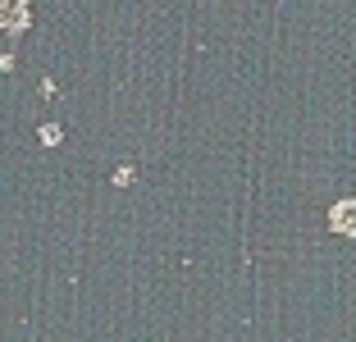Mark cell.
<instances>
[{
    "instance_id": "3957f363",
    "label": "cell",
    "mask_w": 356,
    "mask_h": 342,
    "mask_svg": "<svg viewBox=\"0 0 356 342\" xmlns=\"http://www.w3.org/2000/svg\"><path fill=\"white\" fill-rule=\"evenodd\" d=\"M115 183H119V187L133 183V165H119V169H115Z\"/></svg>"
},
{
    "instance_id": "6da1fadb",
    "label": "cell",
    "mask_w": 356,
    "mask_h": 342,
    "mask_svg": "<svg viewBox=\"0 0 356 342\" xmlns=\"http://www.w3.org/2000/svg\"><path fill=\"white\" fill-rule=\"evenodd\" d=\"M329 228H334V233H347V238H356V201H338V206L329 210Z\"/></svg>"
},
{
    "instance_id": "277c9868",
    "label": "cell",
    "mask_w": 356,
    "mask_h": 342,
    "mask_svg": "<svg viewBox=\"0 0 356 342\" xmlns=\"http://www.w3.org/2000/svg\"><path fill=\"white\" fill-rule=\"evenodd\" d=\"M60 137H64V133H60V128H55V124H46V128H42V142H46V146H55V142H60Z\"/></svg>"
},
{
    "instance_id": "7a4b0ae2",
    "label": "cell",
    "mask_w": 356,
    "mask_h": 342,
    "mask_svg": "<svg viewBox=\"0 0 356 342\" xmlns=\"http://www.w3.org/2000/svg\"><path fill=\"white\" fill-rule=\"evenodd\" d=\"M28 23H32V14H28V5H23V0L0 5V28H5V32H23Z\"/></svg>"
}]
</instances>
